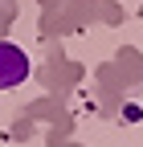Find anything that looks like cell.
<instances>
[{"instance_id": "6da1fadb", "label": "cell", "mask_w": 143, "mask_h": 147, "mask_svg": "<svg viewBox=\"0 0 143 147\" xmlns=\"http://www.w3.org/2000/svg\"><path fill=\"white\" fill-rule=\"evenodd\" d=\"M29 74H33L29 53L21 45H12V41H0V90H16Z\"/></svg>"}]
</instances>
